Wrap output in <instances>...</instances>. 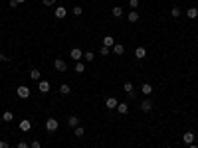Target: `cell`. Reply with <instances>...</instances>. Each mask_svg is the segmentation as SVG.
Instances as JSON below:
<instances>
[{
  "label": "cell",
  "mask_w": 198,
  "mask_h": 148,
  "mask_svg": "<svg viewBox=\"0 0 198 148\" xmlns=\"http://www.w3.org/2000/svg\"><path fill=\"white\" fill-rule=\"evenodd\" d=\"M58 128H60V123H58L56 119H48L46 120V130L48 133H56Z\"/></svg>",
  "instance_id": "6da1fadb"
},
{
  "label": "cell",
  "mask_w": 198,
  "mask_h": 148,
  "mask_svg": "<svg viewBox=\"0 0 198 148\" xmlns=\"http://www.w3.org/2000/svg\"><path fill=\"white\" fill-rule=\"evenodd\" d=\"M103 46L111 50V47L115 46V38H113V36H105V38H103Z\"/></svg>",
  "instance_id": "4fadbf2b"
},
{
  "label": "cell",
  "mask_w": 198,
  "mask_h": 148,
  "mask_svg": "<svg viewBox=\"0 0 198 148\" xmlns=\"http://www.w3.org/2000/svg\"><path fill=\"white\" fill-rule=\"evenodd\" d=\"M83 59H85V61H93V59H95V54H93V51H85Z\"/></svg>",
  "instance_id": "484cf974"
},
{
  "label": "cell",
  "mask_w": 198,
  "mask_h": 148,
  "mask_svg": "<svg viewBox=\"0 0 198 148\" xmlns=\"http://www.w3.org/2000/svg\"><path fill=\"white\" fill-rule=\"evenodd\" d=\"M135 57H137V59H145V57H147V50H145V47H137V50H135Z\"/></svg>",
  "instance_id": "9c48e42d"
},
{
  "label": "cell",
  "mask_w": 198,
  "mask_h": 148,
  "mask_svg": "<svg viewBox=\"0 0 198 148\" xmlns=\"http://www.w3.org/2000/svg\"><path fill=\"white\" fill-rule=\"evenodd\" d=\"M16 2H18V4H24V2H26V0H16Z\"/></svg>",
  "instance_id": "74e56055"
},
{
  "label": "cell",
  "mask_w": 198,
  "mask_h": 148,
  "mask_svg": "<svg viewBox=\"0 0 198 148\" xmlns=\"http://www.w3.org/2000/svg\"><path fill=\"white\" fill-rule=\"evenodd\" d=\"M40 77H42L40 69H32L30 71V79H32V81H40Z\"/></svg>",
  "instance_id": "ac0fdd59"
},
{
  "label": "cell",
  "mask_w": 198,
  "mask_h": 148,
  "mask_svg": "<svg viewBox=\"0 0 198 148\" xmlns=\"http://www.w3.org/2000/svg\"><path fill=\"white\" fill-rule=\"evenodd\" d=\"M0 148H10V146H8V142H4V140H0Z\"/></svg>",
  "instance_id": "836d02e7"
},
{
  "label": "cell",
  "mask_w": 198,
  "mask_h": 148,
  "mask_svg": "<svg viewBox=\"0 0 198 148\" xmlns=\"http://www.w3.org/2000/svg\"><path fill=\"white\" fill-rule=\"evenodd\" d=\"M16 95H18L20 99H28L30 97V89L26 87V85H20L18 89H16Z\"/></svg>",
  "instance_id": "7a4b0ae2"
},
{
  "label": "cell",
  "mask_w": 198,
  "mask_h": 148,
  "mask_svg": "<svg viewBox=\"0 0 198 148\" xmlns=\"http://www.w3.org/2000/svg\"><path fill=\"white\" fill-rule=\"evenodd\" d=\"M141 93L145 95V97H149V95L153 93V85H151V83H143V87H141Z\"/></svg>",
  "instance_id": "7c38bea8"
},
{
  "label": "cell",
  "mask_w": 198,
  "mask_h": 148,
  "mask_svg": "<svg viewBox=\"0 0 198 148\" xmlns=\"http://www.w3.org/2000/svg\"><path fill=\"white\" fill-rule=\"evenodd\" d=\"M139 107H141V111H143V113H149V111L153 109V103H151V99H145V101H143L141 105H139Z\"/></svg>",
  "instance_id": "52a82bcc"
},
{
  "label": "cell",
  "mask_w": 198,
  "mask_h": 148,
  "mask_svg": "<svg viewBox=\"0 0 198 148\" xmlns=\"http://www.w3.org/2000/svg\"><path fill=\"white\" fill-rule=\"evenodd\" d=\"M129 6H131V10H137L139 8V0H129Z\"/></svg>",
  "instance_id": "83f0119b"
},
{
  "label": "cell",
  "mask_w": 198,
  "mask_h": 148,
  "mask_svg": "<svg viewBox=\"0 0 198 148\" xmlns=\"http://www.w3.org/2000/svg\"><path fill=\"white\" fill-rule=\"evenodd\" d=\"M180 14H182V10H180L178 6H174L173 10H170V16H173V18H178V16H180Z\"/></svg>",
  "instance_id": "603a6c76"
},
{
  "label": "cell",
  "mask_w": 198,
  "mask_h": 148,
  "mask_svg": "<svg viewBox=\"0 0 198 148\" xmlns=\"http://www.w3.org/2000/svg\"><path fill=\"white\" fill-rule=\"evenodd\" d=\"M67 126H73V128H76V126H79V119L76 117V115L67 119Z\"/></svg>",
  "instance_id": "d6986e66"
},
{
  "label": "cell",
  "mask_w": 198,
  "mask_h": 148,
  "mask_svg": "<svg viewBox=\"0 0 198 148\" xmlns=\"http://www.w3.org/2000/svg\"><path fill=\"white\" fill-rule=\"evenodd\" d=\"M0 61H8V57L4 55V54H0Z\"/></svg>",
  "instance_id": "d590c367"
},
{
  "label": "cell",
  "mask_w": 198,
  "mask_h": 148,
  "mask_svg": "<svg viewBox=\"0 0 198 148\" xmlns=\"http://www.w3.org/2000/svg\"><path fill=\"white\" fill-rule=\"evenodd\" d=\"M139 18H141V16H139V12H135V10H131V12L127 14V20H129L131 24H135V22H139Z\"/></svg>",
  "instance_id": "8fae6325"
},
{
  "label": "cell",
  "mask_w": 198,
  "mask_h": 148,
  "mask_svg": "<svg viewBox=\"0 0 198 148\" xmlns=\"http://www.w3.org/2000/svg\"><path fill=\"white\" fill-rule=\"evenodd\" d=\"M12 119H14V115L10 113V111H4V115H2V120H4V123H10Z\"/></svg>",
  "instance_id": "44dd1931"
},
{
  "label": "cell",
  "mask_w": 198,
  "mask_h": 148,
  "mask_svg": "<svg viewBox=\"0 0 198 148\" xmlns=\"http://www.w3.org/2000/svg\"><path fill=\"white\" fill-rule=\"evenodd\" d=\"M69 57H71V59H81V57H83V51L81 50H79V47H73V50L71 51H69Z\"/></svg>",
  "instance_id": "277c9868"
},
{
  "label": "cell",
  "mask_w": 198,
  "mask_h": 148,
  "mask_svg": "<svg viewBox=\"0 0 198 148\" xmlns=\"http://www.w3.org/2000/svg\"><path fill=\"white\" fill-rule=\"evenodd\" d=\"M0 28H2V24H0Z\"/></svg>",
  "instance_id": "f35d334b"
},
{
  "label": "cell",
  "mask_w": 198,
  "mask_h": 148,
  "mask_svg": "<svg viewBox=\"0 0 198 148\" xmlns=\"http://www.w3.org/2000/svg\"><path fill=\"white\" fill-rule=\"evenodd\" d=\"M71 14H73V16H81V14H83V8H81V6H73Z\"/></svg>",
  "instance_id": "4316f807"
},
{
  "label": "cell",
  "mask_w": 198,
  "mask_h": 148,
  "mask_svg": "<svg viewBox=\"0 0 198 148\" xmlns=\"http://www.w3.org/2000/svg\"><path fill=\"white\" fill-rule=\"evenodd\" d=\"M76 71H77V73H83V71H85V63H83V61H77V63H76Z\"/></svg>",
  "instance_id": "cb8c5ba5"
},
{
  "label": "cell",
  "mask_w": 198,
  "mask_h": 148,
  "mask_svg": "<svg viewBox=\"0 0 198 148\" xmlns=\"http://www.w3.org/2000/svg\"><path fill=\"white\" fill-rule=\"evenodd\" d=\"M53 67H56V69L58 71H67V63H66V59H56V61H53Z\"/></svg>",
  "instance_id": "3957f363"
},
{
  "label": "cell",
  "mask_w": 198,
  "mask_h": 148,
  "mask_svg": "<svg viewBox=\"0 0 198 148\" xmlns=\"http://www.w3.org/2000/svg\"><path fill=\"white\" fill-rule=\"evenodd\" d=\"M16 148H30V146L26 144V142H18V146H16Z\"/></svg>",
  "instance_id": "d6a6232c"
},
{
  "label": "cell",
  "mask_w": 198,
  "mask_h": 148,
  "mask_svg": "<svg viewBox=\"0 0 198 148\" xmlns=\"http://www.w3.org/2000/svg\"><path fill=\"white\" fill-rule=\"evenodd\" d=\"M123 89H125V93L129 95V97L133 99L137 95V91H135V87H133V83H125V85H123Z\"/></svg>",
  "instance_id": "8992f818"
},
{
  "label": "cell",
  "mask_w": 198,
  "mask_h": 148,
  "mask_svg": "<svg viewBox=\"0 0 198 148\" xmlns=\"http://www.w3.org/2000/svg\"><path fill=\"white\" fill-rule=\"evenodd\" d=\"M111 12H113L115 18H121V16H123V8H121V6H115L113 10H111Z\"/></svg>",
  "instance_id": "7402d4cb"
},
{
  "label": "cell",
  "mask_w": 198,
  "mask_h": 148,
  "mask_svg": "<svg viewBox=\"0 0 198 148\" xmlns=\"http://www.w3.org/2000/svg\"><path fill=\"white\" fill-rule=\"evenodd\" d=\"M69 91H71V89H69L67 83H63V85L60 87V93H62V95H69Z\"/></svg>",
  "instance_id": "d4e9b609"
},
{
  "label": "cell",
  "mask_w": 198,
  "mask_h": 148,
  "mask_svg": "<svg viewBox=\"0 0 198 148\" xmlns=\"http://www.w3.org/2000/svg\"><path fill=\"white\" fill-rule=\"evenodd\" d=\"M53 14H56V18H60V20H62V18H66L67 10L63 8V6H58V8H56V12H53Z\"/></svg>",
  "instance_id": "9a60e30c"
},
{
  "label": "cell",
  "mask_w": 198,
  "mask_h": 148,
  "mask_svg": "<svg viewBox=\"0 0 198 148\" xmlns=\"http://www.w3.org/2000/svg\"><path fill=\"white\" fill-rule=\"evenodd\" d=\"M38 91H40V93H48V91H50V83H48V81H42V79H40V81H38Z\"/></svg>",
  "instance_id": "ba28073f"
},
{
  "label": "cell",
  "mask_w": 198,
  "mask_h": 148,
  "mask_svg": "<svg viewBox=\"0 0 198 148\" xmlns=\"http://www.w3.org/2000/svg\"><path fill=\"white\" fill-rule=\"evenodd\" d=\"M113 54L115 55H123V54H125V46H123V44H115L113 46Z\"/></svg>",
  "instance_id": "2e32d148"
},
{
  "label": "cell",
  "mask_w": 198,
  "mask_h": 148,
  "mask_svg": "<svg viewBox=\"0 0 198 148\" xmlns=\"http://www.w3.org/2000/svg\"><path fill=\"white\" fill-rule=\"evenodd\" d=\"M182 142H184V144H194V134H192V133H184L182 134Z\"/></svg>",
  "instance_id": "5bb4252c"
},
{
  "label": "cell",
  "mask_w": 198,
  "mask_h": 148,
  "mask_svg": "<svg viewBox=\"0 0 198 148\" xmlns=\"http://www.w3.org/2000/svg\"><path fill=\"white\" fill-rule=\"evenodd\" d=\"M117 105H119V101H117L115 97H107L105 99V107L107 109H117Z\"/></svg>",
  "instance_id": "5b68a950"
},
{
  "label": "cell",
  "mask_w": 198,
  "mask_h": 148,
  "mask_svg": "<svg viewBox=\"0 0 198 148\" xmlns=\"http://www.w3.org/2000/svg\"><path fill=\"white\" fill-rule=\"evenodd\" d=\"M76 136H83V126H76Z\"/></svg>",
  "instance_id": "f1b7e54d"
},
{
  "label": "cell",
  "mask_w": 198,
  "mask_h": 148,
  "mask_svg": "<svg viewBox=\"0 0 198 148\" xmlns=\"http://www.w3.org/2000/svg\"><path fill=\"white\" fill-rule=\"evenodd\" d=\"M188 148H198V144H188Z\"/></svg>",
  "instance_id": "8d00e7d4"
},
{
  "label": "cell",
  "mask_w": 198,
  "mask_h": 148,
  "mask_svg": "<svg viewBox=\"0 0 198 148\" xmlns=\"http://www.w3.org/2000/svg\"><path fill=\"white\" fill-rule=\"evenodd\" d=\"M117 111H119L121 115H127V113H129V105H127V103H119V105H117Z\"/></svg>",
  "instance_id": "e0dca14e"
},
{
  "label": "cell",
  "mask_w": 198,
  "mask_h": 148,
  "mask_svg": "<svg viewBox=\"0 0 198 148\" xmlns=\"http://www.w3.org/2000/svg\"><path fill=\"white\" fill-rule=\"evenodd\" d=\"M30 148H42V144H40V140H34V142H32V144H30Z\"/></svg>",
  "instance_id": "1f68e13d"
},
{
  "label": "cell",
  "mask_w": 198,
  "mask_h": 148,
  "mask_svg": "<svg viewBox=\"0 0 198 148\" xmlns=\"http://www.w3.org/2000/svg\"><path fill=\"white\" fill-rule=\"evenodd\" d=\"M42 2H44V4H46V6H53V4H56V2H58V0H42Z\"/></svg>",
  "instance_id": "4dcf8cb0"
},
{
  "label": "cell",
  "mask_w": 198,
  "mask_h": 148,
  "mask_svg": "<svg viewBox=\"0 0 198 148\" xmlns=\"http://www.w3.org/2000/svg\"><path fill=\"white\" fill-rule=\"evenodd\" d=\"M32 128V123L28 119H24V120H20V130H22V133H28V130Z\"/></svg>",
  "instance_id": "30bf717a"
},
{
  "label": "cell",
  "mask_w": 198,
  "mask_h": 148,
  "mask_svg": "<svg viewBox=\"0 0 198 148\" xmlns=\"http://www.w3.org/2000/svg\"><path fill=\"white\" fill-rule=\"evenodd\" d=\"M99 54H101V55H109V47H105V46H101V50H99Z\"/></svg>",
  "instance_id": "f546056e"
},
{
  "label": "cell",
  "mask_w": 198,
  "mask_h": 148,
  "mask_svg": "<svg viewBox=\"0 0 198 148\" xmlns=\"http://www.w3.org/2000/svg\"><path fill=\"white\" fill-rule=\"evenodd\" d=\"M186 16H188L190 20L198 18V8H188V10H186Z\"/></svg>",
  "instance_id": "ffe728a7"
},
{
  "label": "cell",
  "mask_w": 198,
  "mask_h": 148,
  "mask_svg": "<svg viewBox=\"0 0 198 148\" xmlns=\"http://www.w3.org/2000/svg\"><path fill=\"white\" fill-rule=\"evenodd\" d=\"M18 6V2H16V0H10V8H16Z\"/></svg>",
  "instance_id": "e575fe53"
}]
</instances>
